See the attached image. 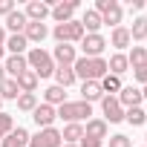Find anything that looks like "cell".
I'll return each mask as SVG.
<instances>
[{
	"label": "cell",
	"instance_id": "6da1fadb",
	"mask_svg": "<svg viewBox=\"0 0 147 147\" xmlns=\"http://www.w3.org/2000/svg\"><path fill=\"white\" fill-rule=\"evenodd\" d=\"M72 72H75V78H81V81H101L104 75H107V61L104 58H78L75 63H72Z\"/></svg>",
	"mask_w": 147,
	"mask_h": 147
},
{
	"label": "cell",
	"instance_id": "7a4b0ae2",
	"mask_svg": "<svg viewBox=\"0 0 147 147\" xmlns=\"http://www.w3.org/2000/svg\"><path fill=\"white\" fill-rule=\"evenodd\" d=\"M26 63H29V69L35 72L38 78H49V75H55V61H52V55L43 52L40 46H35V49L26 52Z\"/></svg>",
	"mask_w": 147,
	"mask_h": 147
},
{
	"label": "cell",
	"instance_id": "3957f363",
	"mask_svg": "<svg viewBox=\"0 0 147 147\" xmlns=\"http://www.w3.org/2000/svg\"><path fill=\"white\" fill-rule=\"evenodd\" d=\"M90 115H92V104L87 101H66L58 107V118H63L66 124H81L84 118L90 121Z\"/></svg>",
	"mask_w": 147,
	"mask_h": 147
},
{
	"label": "cell",
	"instance_id": "277c9868",
	"mask_svg": "<svg viewBox=\"0 0 147 147\" xmlns=\"http://www.w3.org/2000/svg\"><path fill=\"white\" fill-rule=\"evenodd\" d=\"M52 35H55L58 43H81L87 32H84L81 20H69V23H58V26L52 29Z\"/></svg>",
	"mask_w": 147,
	"mask_h": 147
},
{
	"label": "cell",
	"instance_id": "5b68a950",
	"mask_svg": "<svg viewBox=\"0 0 147 147\" xmlns=\"http://www.w3.org/2000/svg\"><path fill=\"white\" fill-rule=\"evenodd\" d=\"M101 113H104V121H107V124L124 121V107L118 104L115 95H104V98H101Z\"/></svg>",
	"mask_w": 147,
	"mask_h": 147
},
{
	"label": "cell",
	"instance_id": "8992f818",
	"mask_svg": "<svg viewBox=\"0 0 147 147\" xmlns=\"http://www.w3.org/2000/svg\"><path fill=\"white\" fill-rule=\"evenodd\" d=\"M29 147H63L61 130H55V127H46V130H40L38 136H32V138H29Z\"/></svg>",
	"mask_w": 147,
	"mask_h": 147
},
{
	"label": "cell",
	"instance_id": "52a82bcc",
	"mask_svg": "<svg viewBox=\"0 0 147 147\" xmlns=\"http://www.w3.org/2000/svg\"><path fill=\"white\" fill-rule=\"evenodd\" d=\"M49 3H46V0H32V3L23 9V15H26V20L29 23H43L46 18H49Z\"/></svg>",
	"mask_w": 147,
	"mask_h": 147
},
{
	"label": "cell",
	"instance_id": "ba28073f",
	"mask_svg": "<svg viewBox=\"0 0 147 147\" xmlns=\"http://www.w3.org/2000/svg\"><path fill=\"white\" fill-rule=\"evenodd\" d=\"M81 49H84V58H101V52L107 49V40L101 35H84Z\"/></svg>",
	"mask_w": 147,
	"mask_h": 147
},
{
	"label": "cell",
	"instance_id": "9c48e42d",
	"mask_svg": "<svg viewBox=\"0 0 147 147\" xmlns=\"http://www.w3.org/2000/svg\"><path fill=\"white\" fill-rule=\"evenodd\" d=\"M32 118H35V124H38L40 130H46V127H52V124H55L58 110H55V107H49V104H38V107L32 110Z\"/></svg>",
	"mask_w": 147,
	"mask_h": 147
},
{
	"label": "cell",
	"instance_id": "30bf717a",
	"mask_svg": "<svg viewBox=\"0 0 147 147\" xmlns=\"http://www.w3.org/2000/svg\"><path fill=\"white\" fill-rule=\"evenodd\" d=\"M52 61H55V66H72V63L78 61L75 46H72V43H58L55 52H52Z\"/></svg>",
	"mask_w": 147,
	"mask_h": 147
},
{
	"label": "cell",
	"instance_id": "8fae6325",
	"mask_svg": "<svg viewBox=\"0 0 147 147\" xmlns=\"http://www.w3.org/2000/svg\"><path fill=\"white\" fill-rule=\"evenodd\" d=\"M75 9H78V0H66V3H63V0H61V3H55L52 6V18L58 20V23H69L72 20V15H75Z\"/></svg>",
	"mask_w": 147,
	"mask_h": 147
},
{
	"label": "cell",
	"instance_id": "7c38bea8",
	"mask_svg": "<svg viewBox=\"0 0 147 147\" xmlns=\"http://www.w3.org/2000/svg\"><path fill=\"white\" fill-rule=\"evenodd\" d=\"M3 69H6V78H18V75H23V72L29 69L26 55H9V58L3 61Z\"/></svg>",
	"mask_w": 147,
	"mask_h": 147
},
{
	"label": "cell",
	"instance_id": "4fadbf2b",
	"mask_svg": "<svg viewBox=\"0 0 147 147\" xmlns=\"http://www.w3.org/2000/svg\"><path fill=\"white\" fill-rule=\"evenodd\" d=\"M118 98V104L124 107V110H133V107H141V90H136V87H121V92L115 95Z\"/></svg>",
	"mask_w": 147,
	"mask_h": 147
},
{
	"label": "cell",
	"instance_id": "5bb4252c",
	"mask_svg": "<svg viewBox=\"0 0 147 147\" xmlns=\"http://www.w3.org/2000/svg\"><path fill=\"white\" fill-rule=\"evenodd\" d=\"M107 133H110V124H107L104 118H90L87 127H84V136L98 138V141H107Z\"/></svg>",
	"mask_w": 147,
	"mask_h": 147
},
{
	"label": "cell",
	"instance_id": "9a60e30c",
	"mask_svg": "<svg viewBox=\"0 0 147 147\" xmlns=\"http://www.w3.org/2000/svg\"><path fill=\"white\" fill-rule=\"evenodd\" d=\"M101 98H104V90H101L98 81H84L81 84V101L92 104V101H101Z\"/></svg>",
	"mask_w": 147,
	"mask_h": 147
},
{
	"label": "cell",
	"instance_id": "2e32d148",
	"mask_svg": "<svg viewBox=\"0 0 147 147\" xmlns=\"http://www.w3.org/2000/svg\"><path fill=\"white\" fill-rule=\"evenodd\" d=\"M29 133L23 130V127H18V130H12L6 138H3V144H0V147H29Z\"/></svg>",
	"mask_w": 147,
	"mask_h": 147
},
{
	"label": "cell",
	"instance_id": "e0dca14e",
	"mask_svg": "<svg viewBox=\"0 0 147 147\" xmlns=\"http://www.w3.org/2000/svg\"><path fill=\"white\" fill-rule=\"evenodd\" d=\"M107 69H110V75H115V78H121L124 72L130 69V63H127V55L124 52H115L110 61H107Z\"/></svg>",
	"mask_w": 147,
	"mask_h": 147
},
{
	"label": "cell",
	"instance_id": "ac0fdd59",
	"mask_svg": "<svg viewBox=\"0 0 147 147\" xmlns=\"http://www.w3.org/2000/svg\"><path fill=\"white\" fill-rule=\"evenodd\" d=\"M26 23H29V20H26V15H23L20 9H15V12H12V15L6 18V29H9L12 35H23Z\"/></svg>",
	"mask_w": 147,
	"mask_h": 147
},
{
	"label": "cell",
	"instance_id": "d6986e66",
	"mask_svg": "<svg viewBox=\"0 0 147 147\" xmlns=\"http://www.w3.org/2000/svg\"><path fill=\"white\" fill-rule=\"evenodd\" d=\"M81 26H84L87 35H98V29H101L104 23H101V15H98L95 9H87V15L81 18Z\"/></svg>",
	"mask_w": 147,
	"mask_h": 147
},
{
	"label": "cell",
	"instance_id": "ffe728a7",
	"mask_svg": "<svg viewBox=\"0 0 147 147\" xmlns=\"http://www.w3.org/2000/svg\"><path fill=\"white\" fill-rule=\"evenodd\" d=\"M46 35H49L46 23H26V29H23V38H26L29 43H40Z\"/></svg>",
	"mask_w": 147,
	"mask_h": 147
},
{
	"label": "cell",
	"instance_id": "44dd1931",
	"mask_svg": "<svg viewBox=\"0 0 147 147\" xmlns=\"http://www.w3.org/2000/svg\"><path fill=\"white\" fill-rule=\"evenodd\" d=\"M133 43V38H130V29H124V26H115L113 29V35H110V46H115V49H127Z\"/></svg>",
	"mask_w": 147,
	"mask_h": 147
},
{
	"label": "cell",
	"instance_id": "7402d4cb",
	"mask_svg": "<svg viewBox=\"0 0 147 147\" xmlns=\"http://www.w3.org/2000/svg\"><path fill=\"white\" fill-rule=\"evenodd\" d=\"M43 104H49V107H61V104H66V92H63V87L52 84V87L43 92Z\"/></svg>",
	"mask_w": 147,
	"mask_h": 147
},
{
	"label": "cell",
	"instance_id": "603a6c76",
	"mask_svg": "<svg viewBox=\"0 0 147 147\" xmlns=\"http://www.w3.org/2000/svg\"><path fill=\"white\" fill-rule=\"evenodd\" d=\"M15 81H18V90H20V92H35V90H38V81H40V78L35 75L32 69H26L23 75H18Z\"/></svg>",
	"mask_w": 147,
	"mask_h": 147
},
{
	"label": "cell",
	"instance_id": "cb8c5ba5",
	"mask_svg": "<svg viewBox=\"0 0 147 147\" xmlns=\"http://www.w3.org/2000/svg\"><path fill=\"white\" fill-rule=\"evenodd\" d=\"M78 78H75V72H72V66H55V84L58 87H72Z\"/></svg>",
	"mask_w": 147,
	"mask_h": 147
},
{
	"label": "cell",
	"instance_id": "d4e9b609",
	"mask_svg": "<svg viewBox=\"0 0 147 147\" xmlns=\"http://www.w3.org/2000/svg\"><path fill=\"white\" fill-rule=\"evenodd\" d=\"M61 138H63V144H78L84 138V124H66Z\"/></svg>",
	"mask_w": 147,
	"mask_h": 147
},
{
	"label": "cell",
	"instance_id": "484cf974",
	"mask_svg": "<svg viewBox=\"0 0 147 147\" xmlns=\"http://www.w3.org/2000/svg\"><path fill=\"white\" fill-rule=\"evenodd\" d=\"M26 46H29V40H26L23 35H9V38H6V49H9L12 55H23Z\"/></svg>",
	"mask_w": 147,
	"mask_h": 147
},
{
	"label": "cell",
	"instance_id": "4316f807",
	"mask_svg": "<svg viewBox=\"0 0 147 147\" xmlns=\"http://www.w3.org/2000/svg\"><path fill=\"white\" fill-rule=\"evenodd\" d=\"M121 15H124V12H121V6L115 3L110 12H104V15H101V23H107V26H113V29H115V26H121Z\"/></svg>",
	"mask_w": 147,
	"mask_h": 147
},
{
	"label": "cell",
	"instance_id": "83f0119b",
	"mask_svg": "<svg viewBox=\"0 0 147 147\" xmlns=\"http://www.w3.org/2000/svg\"><path fill=\"white\" fill-rule=\"evenodd\" d=\"M35 107H38V95H35V92H20V95H18V110L32 113Z\"/></svg>",
	"mask_w": 147,
	"mask_h": 147
},
{
	"label": "cell",
	"instance_id": "f1b7e54d",
	"mask_svg": "<svg viewBox=\"0 0 147 147\" xmlns=\"http://www.w3.org/2000/svg\"><path fill=\"white\" fill-rule=\"evenodd\" d=\"M124 121H130L133 127H141V124L147 121V113H144L141 107H133V110H124Z\"/></svg>",
	"mask_w": 147,
	"mask_h": 147
},
{
	"label": "cell",
	"instance_id": "f546056e",
	"mask_svg": "<svg viewBox=\"0 0 147 147\" xmlns=\"http://www.w3.org/2000/svg\"><path fill=\"white\" fill-rule=\"evenodd\" d=\"M130 38H133V40H147V18H136V20H133Z\"/></svg>",
	"mask_w": 147,
	"mask_h": 147
},
{
	"label": "cell",
	"instance_id": "4dcf8cb0",
	"mask_svg": "<svg viewBox=\"0 0 147 147\" xmlns=\"http://www.w3.org/2000/svg\"><path fill=\"white\" fill-rule=\"evenodd\" d=\"M18 95H20V90H18V81L15 78H6L3 84H0V98H15L18 101Z\"/></svg>",
	"mask_w": 147,
	"mask_h": 147
},
{
	"label": "cell",
	"instance_id": "1f68e13d",
	"mask_svg": "<svg viewBox=\"0 0 147 147\" xmlns=\"http://www.w3.org/2000/svg\"><path fill=\"white\" fill-rule=\"evenodd\" d=\"M98 84H101V90H104V92H110V95H113V92H121V78L110 75V72H107V75H104Z\"/></svg>",
	"mask_w": 147,
	"mask_h": 147
},
{
	"label": "cell",
	"instance_id": "d6a6232c",
	"mask_svg": "<svg viewBox=\"0 0 147 147\" xmlns=\"http://www.w3.org/2000/svg\"><path fill=\"white\" fill-rule=\"evenodd\" d=\"M127 63H130V66H141V63H147V49H144V46H133L130 55H127Z\"/></svg>",
	"mask_w": 147,
	"mask_h": 147
},
{
	"label": "cell",
	"instance_id": "836d02e7",
	"mask_svg": "<svg viewBox=\"0 0 147 147\" xmlns=\"http://www.w3.org/2000/svg\"><path fill=\"white\" fill-rule=\"evenodd\" d=\"M12 130H15V121H12V115H9V113H0V138H6Z\"/></svg>",
	"mask_w": 147,
	"mask_h": 147
},
{
	"label": "cell",
	"instance_id": "e575fe53",
	"mask_svg": "<svg viewBox=\"0 0 147 147\" xmlns=\"http://www.w3.org/2000/svg\"><path fill=\"white\" fill-rule=\"evenodd\" d=\"M110 147H133V144H130V138H127V136H121V133H118V136H110Z\"/></svg>",
	"mask_w": 147,
	"mask_h": 147
},
{
	"label": "cell",
	"instance_id": "d590c367",
	"mask_svg": "<svg viewBox=\"0 0 147 147\" xmlns=\"http://www.w3.org/2000/svg\"><path fill=\"white\" fill-rule=\"evenodd\" d=\"M133 75H136V81H138V84H147V63L133 66Z\"/></svg>",
	"mask_w": 147,
	"mask_h": 147
},
{
	"label": "cell",
	"instance_id": "8d00e7d4",
	"mask_svg": "<svg viewBox=\"0 0 147 147\" xmlns=\"http://www.w3.org/2000/svg\"><path fill=\"white\" fill-rule=\"evenodd\" d=\"M113 6H115V0H98V3H95V12L104 15V12H110Z\"/></svg>",
	"mask_w": 147,
	"mask_h": 147
},
{
	"label": "cell",
	"instance_id": "74e56055",
	"mask_svg": "<svg viewBox=\"0 0 147 147\" xmlns=\"http://www.w3.org/2000/svg\"><path fill=\"white\" fill-rule=\"evenodd\" d=\"M78 147H104V141H98V138H90V136H84V138L78 141Z\"/></svg>",
	"mask_w": 147,
	"mask_h": 147
},
{
	"label": "cell",
	"instance_id": "f35d334b",
	"mask_svg": "<svg viewBox=\"0 0 147 147\" xmlns=\"http://www.w3.org/2000/svg\"><path fill=\"white\" fill-rule=\"evenodd\" d=\"M12 12H15V3H12V0H0V15H6V18H9Z\"/></svg>",
	"mask_w": 147,
	"mask_h": 147
},
{
	"label": "cell",
	"instance_id": "ab89813d",
	"mask_svg": "<svg viewBox=\"0 0 147 147\" xmlns=\"http://www.w3.org/2000/svg\"><path fill=\"white\" fill-rule=\"evenodd\" d=\"M130 9H136V12L144 9V0H130Z\"/></svg>",
	"mask_w": 147,
	"mask_h": 147
},
{
	"label": "cell",
	"instance_id": "60d3db41",
	"mask_svg": "<svg viewBox=\"0 0 147 147\" xmlns=\"http://www.w3.org/2000/svg\"><path fill=\"white\" fill-rule=\"evenodd\" d=\"M0 46H6V29L0 26Z\"/></svg>",
	"mask_w": 147,
	"mask_h": 147
},
{
	"label": "cell",
	"instance_id": "b9f144b4",
	"mask_svg": "<svg viewBox=\"0 0 147 147\" xmlns=\"http://www.w3.org/2000/svg\"><path fill=\"white\" fill-rule=\"evenodd\" d=\"M6 81V69H3V63H0V84Z\"/></svg>",
	"mask_w": 147,
	"mask_h": 147
},
{
	"label": "cell",
	"instance_id": "7bdbcfd3",
	"mask_svg": "<svg viewBox=\"0 0 147 147\" xmlns=\"http://www.w3.org/2000/svg\"><path fill=\"white\" fill-rule=\"evenodd\" d=\"M3 55H6V46H0V61H3Z\"/></svg>",
	"mask_w": 147,
	"mask_h": 147
},
{
	"label": "cell",
	"instance_id": "ee69618b",
	"mask_svg": "<svg viewBox=\"0 0 147 147\" xmlns=\"http://www.w3.org/2000/svg\"><path fill=\"white\" fill-rule=\"evenodd\" d=\"M141 98H147V84H144V90H141Z\"/></svg>",
	"mask_w": 147,
	"mask_h": 147
},
{
	"label": "cell",
	"instance_id": "f6af8a7d",
	"mask_svg": "<svg viewBox=\"0 0 147 147\" xmlns=\"http://www.w3.org/2000/svg\"><path fill=\"white\" fill-rule=\"evenodd\" d=\"M63 147H78V144H63Z\"/></svg>",
	"mask_w": 147,
	"mask_h": 147
},
{
	"label": "cell",
	"instance_id": "bcb514c9",
	"mask_svg": "<svg viewBox=\"0 0 147 147\" xmlns=\"http://www.w3.org/2000/svg\"><path fill=\"white\" fill-rule=\"evenodd\" d=\"M0 104H3V98H0Z\"/></svg>",
	"mask_w": 147,
	"mask_h": 147
},
{
	"label": "cell",
	"instance_id": "7dc6e473",
	"mask_svg": "<svg viewBox=\"0 0 147 147\" xmlns=\"http://www.w3.org/2000/svg\"><path fill=\"white\" fill-rule=\"evenodd\" d=\"M144 138H147V136H144Z\"/></svg>",
	"mask_w": 147,
	"mask_h": 147
}]
</instances>
